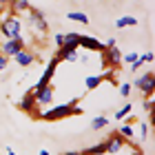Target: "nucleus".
<instances>
[{"mask_svg": "<svg viewBox=\"0 0 155 155\" xmlns=\"http://www.w3.org/2000/svg\"><path fill=\"white\" fill-rule=\"evenodd\" d=\"M18 109H20V111H25L27 115H31V117L40 120V109H38V104H36V100H33V95H31V93H27L22 100L18 102Z\"/></svg>", "mask_w": 155, "mask_h": 155, "instance_id": "6e6552de", "label": "nucleus"}, {"mask_svg": "<svg viewBox=\"0 0 155 155\" xmlns=\"http://www.w3.org/2000/svg\"><path fill=\"white\" fill-rule=\"evenodd\" d=\"M142 60H144V62H149V64H151V62H153V53H151V51H146V53L142 55Z\"/></svg>", "mask_w": 155, "mask_h": 155, "instance_id": "c85d7f7f", "label": "nucleus"}, {"mask_svg": "<svg viewBox=\"0 0 155 155\" xmlns=\"http://www.w3.org/2000/svg\"><path fill=\"white\" fill-rule=\"evenodd\" d=\"M55 58L60 62H75L78 60V49H69V47H58V51H55Z\"/></svg>", "mask_w": 155, "mask_h": 155, "instance_id": "f8f14e48", "label": "nucleus"}, {"mask_svg": "<svg viewBox=\"0 0 155 155\" xmlns=\"http://www.w3.org/2000/svg\"><path fill=\"white\" fill-rule=\"evenodd\" d=\"M129 113H131V102H126L120 111H115V120H122V117H126Z\"/></svg>", "mask_w": 155, "mask_h": 155, "instance_id": "412c9836", "label": "nucleus"}, {"mask_svg": "<svg viewBox=\"0 0 155 155\" xmlns=\"http://www.w3.org/2000/svg\"><path fill=\"white\" fill-rule=\"evenodd\" d=\"M129 93H131V84L122 82V84H120V95H122V97H129Z\"/></svg>", "mask_w": 155, "mask_h": 155, "instance_id": "393cba45", "label": "nucleus"}, {"mask_svg": "<svg viewBox=\"0 0 155 155\" xmlns=\"http://www.w3.org/2000/svg\"><path fill=\"white\" fill-rule=\"evenodd\" d=\"M104 153H107V149H104V142L95 144V146H89V149L82 151V155H104Z\"/></svg>", "mask_w": 155, "mask_h": 155, "instance_id": "6ab92c4d", "label": "nucleus"}, {"mask_svg": "<svg viewBox=\"0 0 155 155\" xmlns=\"http://www.w3.org/2000/svg\"><path fill=\"white\" fill-rule=\"evenodd\" d=\"M67 18L73 20V22H80V25H89V16H87V13H82V11H69Z\"/></svg>", "mask_w": 155, "mask_h": 155, "instance_id": "f3484780", "label": "nucleus"}, {"mask_svg": "<svg viewBox=\"0 0 155 155\" xmlns=\"http://www.w3.org/2000/svg\"><path fill=\"white\" fill-rule=\"evenodd\" d=\"M133 155H142V151H137V149H135V151H133Z\"/></svg>", "mask_w": 155, "mask_h": 155, "instance_id": "f704fd0d", "label": "nucleus"}, {"mask_svg": "<svg viewBox=\"0 0 155 155\" xmlns=\"http://www.w3.org/2000/svg\"><path fill=\"white\" fill-rule=\"evenodd\" d=\"M104 126H109V120L104 117V115H97V117L91 120V126H89V129H91V131H100V129H104Z\"/></svg>", "mask_w": 155, "mask_h": 155, "instance_id": "a211bd4d", "label": "nucleus"}, {"mask_svg": "<svg viewBox=\"0 0 155 155\" xmlns=\"http://www.w3.org/2000/svg\"><path fill=\"white\" fill-rule=\"evenodd\" d=\"M0 45H2V36H0Z\"/></svg>", "mask_w": 155, "mask_h": 155, "instance_id": "e433bc0d", "label": "nucleus"}, {"mask_svg": "<svg viewBox=\"0 0 155 155\" xmlns=\"http://www.w3.org/2000/svg\"><path fill=\"white\" fill-rule=\"evenodd\" d=\"M133 87H135L137 91H142V93L149 97V95H153L155 93V80H153V71H146V73H142L137 78L135 82H133Z\"/></svg>", "mask_w": 155, "mask_h": 155, "instance_id": "7ed1b4c3", "label": "nucleus"}, {"mask_svg": "<svg viewBox=\"0 0 155 155\" xmlns=\"http://www.w3.org/2000/svg\"><path fill=\"white\" fill-rule=\"evenodd\" d=\"M71 115H82L80 107H71V104H58V107L40 113V120H47V122H58V120H67Z\"/></svg>", "mask_w": 155, "mask_h": 155, "instance_id": "f257e3e1", "label": "nucleus"}, {"mask_svg": "<svg viewBox=\"0 0 155 155\" xmlns=\"http://www.w3.org/2000/svg\"><path fill=\"white\" fill-rule=\"evenodd\" d=\"M115 27H117V29H126V27H137V18H133V16H122V18H117V20H115Z\"/></svg>", "mask_w": 155, "mask_h": 155, "instance_id": "2eb2a0df", "label": "nucleus"}, {"mask_svg": "<svg viewBox=\"0 0 155 155\" xmlns=\"http://www.w3.org/2000/svg\"><path fill=\"white\" fill-rule=\"evenodd\" d=\"M7 155H16V151H13V149H7Z\"/></svg>", "mask_w": 155, "mask_h": 155, "instance_id": "473e14b6", "label": "nucleus"}, {"mask_svg": "<svg viewBox=\"0 0 155 155\" xmlns=\"http://www.w3.org/2000/svg\"><path fill=\"white\" fill-rule=\"evenodd\" d=\"M31 95H33V100H36L38 109H40V107H49V104L53 102V97H55V89H53V84H47L45 89L33 91Z\"/></svg>", "mask_w": 155, "mask_h": 155, "instance_id": "20e7f679", "label": "nucleus"}, {"mask_svg": "<svg viewBox=\"0 0 155 155\" xmlns=\"http://www.w3.org/2000/svg\"><path fill=\"white\" fill-rule=\"evenodd\" d=\"M0 36L5 40H13V38H22V22L18 16H7L0 20Z\"/></svg>", "mask_w": 155, "mask_h": 155, "instance_id": "f03ea898", "label": "nucleus"}, {"mask_svg": "<svg viewBox=\"0 0 155 155\" xmlns=\"http://www.w3.org/2000/svg\"><path fill=\"white\" fill-rule=\"evenodd\" d=\"M104 47H115V38H109V40H107V45H104Z\"/></svg>", "mask_w": 155, "mask_h": 155, "instance_id": "c756f323", "label": "nucleus"}, {"mask_svg": "<svg viewBox=\"0 0 155 155\" xmlns=\"http://www.w3.org/2000/svg\"><path fill=\"white\" fill-rule=\"evenodd\" d=\"M146 135H149V124L140 122V140H146Z\"/></svg>", "mask_w": 155, "mask_h": 155, "instance_id": "a878e982", "label": "nucleus"}, {"mask_svg": "<svg viewBox=\"0 0 155 155\" xmlns=\"http://www.w3.org/2000/svg\"><path fill=\"white\" fill-rule=\"evenodd\" d=\"M2 9H5V7H0V13H2Z\"/></svg>", "mask_w": 155, "mask_h": 155, "instance_id": "c9c22d12", "label": "nucleus"}, {"mask_svg": "<svg viewBox=\"0 0 155 155\" xmlns=\"http://www.w3.org/2000/svg\"><path fill=\"white\" fill-rule=\"evenodd\" d=\"M7 64H9V58H5V55L0 53V71H5V69H7Z\"/></svg>", "mask_w": 155, "mask_h": 155, "instance_id": "cd10ccee", "label": "nucleus"}, {"mask_svg": "<svg viewBox=\"0 0 155 155\" xmlns=\"http://www.w3.org/2000/svg\"><path fill=\"white\" fill-rule=\"evenodd\" d=\"M27 18H29V25L33 27V29H38L40 33H45L49 29V25H47V20H45V13H42L40 9L29 7V9H27Z\"/></svg>", "mask_w": 155, "mask_h": 155, "instance_id": "39448f33", "label": "nucleus"}, {"mask_svg": "<svg viewBox=\"0 0 155 155\" xmlns=\"http://www.w3.org/2000/svg\"><path fill=\"white\" fill-rule=\"evenodd\" d=\"M9 5V0H0V7H7Z\"/></svg>", "mask_w": 155, "mask_h": 155, "instance_id": "2f4dec72", "label": "nucleus"}, {"mask_svg": "<svg viewBox=\"0 0 155 155\" xmlns=\"http://www.w3.org/2000/svg\"><path fill=\"white\" fill-rule=\"evenodd\" d=\"M0 155H2V151H0Z\"/></svg>", "mask_w": 155, "mask_h": 155, "instance_id": "4c0bfd02", "label": "nucleus"}, {"mask_svg": "<svg viewBox=\"0 0 155 155\" xmlns=\"http://www.w3.org/2000/svg\"><path fill=\"white\" fill-rule=\"evenodd\" d=\"M102 82H104L102 75H87V80H84V87H87V91H93V89L100 87Z\"/></svg>", "mask_w": 155, "mask_h": 155, "instance_id": "dca6fc26", "label": "nucleus"}, {"mask_svg": "<svg viewBox=\"0 0 155 155\" xmlns=\"http://www.w3.org/2000/svg\"><path fill=\"white\" fill-rule=\"evenodd\" d=\"M80 47H82V49H87V51H95V53L104 51V45H102L100 40L91 38V36H80Z\"/></svg>", "mask_w": 155, "mask_h": 155, "instance_id": "9b49d317", "label": "nucleus"}, {"mask_svg": "<svg viewBox=\"0 0 155 155\" xmlns=\"http://www.w3.org/2000/svg\"><path fill=\"white\" fill-rule=\"evenodd\" d=\"M53 42H55V47H62V45H64V33H55Z\"/></svg>", "mask_w": 155, "mask_h": 155, "instance_id": "bb28decb", "label": "nucleus"}, {"mask_svg": "<svg viewBox=\"0 0 155 155\" xmlns=\"http://www.w3.org/2000/svg\"><path fill=\"white\" fill-rule=\"evenodd\" d=\"M117 133H120L124 140H129V137H133V126H131V124H124V126H120Z\"/></svg>", "mask_w": 155, "mask_h": 155, "instance_id": "aec40b11", "label": "nucleus"}, {"mask_svg": "<svg viewBox=\"0 0 155 155\" xmlns=\"http://www.w3.org/2000/svg\"><path fill=\"white\" fill-rule=\"evenodd\" d=\"M124 144H126V140L115 131V133H111V135L107 137V142H104V149H107L109 155H115V153L122 151V146H124Z\"/></svg>", "mask_w": 155, "mask_h": 155, "instance_id": "1a4fd4ad", "label": "nucleus"}, {"mask_svg": "<svg viewBox=\"0 0 155 155\" xmlns=\"http://www.w3.org/2000/svg\"><path fill=\"white\" fill-rule=\"evenodd\" d=\"M62 155H82V151L78 153V151H67V153H62Z\"/></svg>", "mask_w": 155, "mask_h": 155, "instance_id": "7c9ffc66", "label": "nucleus"}, {"mask_svg": "<svg viewBox=\"0 0 155 155\" xmlns=\"http://www.w3.org/2000/svg\"><path fill=\"white\" fill-rule=\"evenodd\" d=\"M137 58H140V53H135V51H133V53H124V55H122V60L126 62V64H131V62H135Z\"/></svg>", "mask_w": 155, "mask_h": 155, "instance_id": "5701e85b", "label": "nucleus"}, {"mask_svg": "<svg viewBox=\"0 0 155 155\" xmlns=\"http://www.w3.org/2000/svg\"><path fill=\"white\" fill-rule=\"evenodd\" d=\"M13 60H16L18 67H31L33 62H36V53L29 51V49H22V51H18L13 55Z\"/></svg>", "mask_w": 155, "mask_h": 155, "instance_id": "9d476101", "label": "nucleus"}, {"mask_svg": "<svg viewBox=\"0 0 155 155\" xmlns=\"http://www.w3.org/2000/svg\"><path fill=\"white\" fill-rule=\"evenodd\" d=\"M7 7H9L11 16H16V13H25L31 5H29V0H9V5H7Z\"/></svg>", "mask_w": 155, "mask_h": 155, "instance_id": "ddd939ff", "label": "nucleus"}, {"mask_svg": "<svg viewBox=\"0 0 155 155\" xmlns=\"http://www.w3.org/2000/svg\"><path fill=\"white\" fill-rule=\"evenodd\" d=\"M142 64H144V60H142V55H140V58H137L135 62H131V67H129V71H131V73H135V71H137V69H140V67H142Z\"/></svg>", "mask_w": 155, "mask_h": 155, "instance_id": "b1692460", "label": "nucleus"}, {"mask_svg": "<svg viewBox=\"0 0 155 155\" xmlns=\"http://www.w3.org/2000/svg\"><path fill=\"white\" fill-rule=\"evenodd\" d=\"M64 47H69V49H80V33H75V31L64 33Z\"/></svg>", "mask_w": 155, "mask_h": 155, "instance_id": "4468645a", "label": "nucleus"}, {"mask_svg": "<svg viewBox=\"0 0 155 155\" xmlns=\"http://www.w3.org/2000/svg\"><path fill=\"white\" fill-rule=\"evenodd\" d=\"M40 155H51V153H49V151H45V149H42V151H40Z\"/></svg>", "mask_w": 155, "mask_h": 155, "instance_id": "72a5a7b5", "label": "nucleus"}, {"mask_svg": "<svg viewBox=\"0 0 155 155\" xmlns=\"http://www.w3.org/2000/svg\"><path fill=\"white\" fill-rule=\"evenodd\" d=\"M102 53V64L104 67H117L120 62H122V51H120L117 47H104V51H100Z\"/></svg>", "mask_w": 155, "mask_h": 155, "instance_id": "0eeeda50", "label": "nucleus"}, {"mask_svg": "<svg viewBox=\"0 0 155 155\" xmlns=\"http://www.w3.org/2000/svg\"><path fill=\"white\" fill-rule=\"evenodd\" d=\"M153 102H155V100H153V95H149V97L144 100V104H142V107H144V111H146L149 115L153 113Z\"/></svg>", "mask_w": 155, "mask_h": 155, "instance_id": "4be33fe9", "label": "nucleus"}, {"mask_svg": "<svg viewBox=\"0 0 155 155\" xmlns=\"http://www.w3.org/2000/svg\"><path fill=\"white\" fill-rule=\"evenodd\" d=\"M25 49V40L22 38H13V40H2V45H0V53L5 55V58H13L18 51H22Z\"/></svg>", "mask_w": 155, "mask_h": 155, "instance_id": "423d86ee", "label": "nucleus"}]
</instances>
